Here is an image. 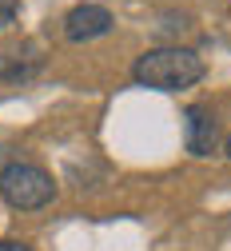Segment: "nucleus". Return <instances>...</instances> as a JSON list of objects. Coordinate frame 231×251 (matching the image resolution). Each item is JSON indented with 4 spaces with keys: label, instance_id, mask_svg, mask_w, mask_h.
Here are the masks:
<instances>
[{
    "label": "nucleus",
    "instance_id": "1",
    "mask_svg": "<svg viewBox=\"0 0 231 251\" xmlns=\"http://www.w3.org/2000/svg\"><path fill=\"white\" fill-rule=\"evenodd\" d=\"M204 56L191 52V48H152L136 60V68H131V76H136V84L144 88H159V92H180V88H191L204 80Z\"/></svg>",
    "mask_w": 231,
    "mask_h": 251
},
{
    "label": "nucleus",
    "instance_id": "2",
    "mask_svg": "<svg viewBox=\"0 0 231 251\" xmlns=\"http://www.w3.org/2000/svg\"><path fill=\"white\" fill-rule=\"evenodd\" d=\"M0 196H4L16 211H36V207L52 203L56 183L36 164H8L4 172H0Z\"/></svg>",
    "mask_w": 231,
    "mask_h": 251
},
{
    "label": "nucleus",
    "instance_id": "3",
    "mask_svg": "<svg viewBox=\"0 0 231 251\" xmlns=\"http://www.w3.org/2000/svg\"><path fill=\"white\" fill-rule=\"evenodd\" d=\"M183 140H187V151L191 155H211L215 151V140H219L215 112L204 108V104H191L183 112Z\"/></svg>",
    "mask_w": 231,
    "mask_h": 251
},
{
    "label": "nucleus",
    "instance_id": "4",
    "mask_svg": "<svg viewBox=\"0 0 231 251\" xmlns=\"http://www.w3.org/2000/svg\"><path fill=\"white\" fill-rule=\"evenodd\" d=\"M112 12L100 8V4H80L64 16V36L72 44H84V40H96V36H108L112 32Z\"/></svg>",
    "mask_w": 231,
    "mask_h": 251
},
{
    "label": "nucleus",
    "instance_id": "5",
    "mask_svg": "<svg viewBox=\"0 0 231 251\" xmlns=\"http://www.w3.org/2000/svg\"><path fill=\"white\" fill-rule=\"evenodd\" d=\"M20 12V0H0V28H8Z\"/></svg>",
    "mask_w": 231,
    "mask_h": 251
},
{
    "label": "nucleus",
    "instance_id": "6",
    "mask_svg": "<svg viewBox=\"0 0 231 251\" xmlns=\"http://www.w3.org/2000/svg\"><path fill=\"white\" fill-rule=\"evenodd\" d=\"M0 251H32L28 243H16V239H0Z\"/></svg>",
    "mask_w": 231,
    "mask_h": 251
},
{
    "label": "nucleus",
    "instance_id": "7",
    "mask_svg": "<svg viewBox=\"0 0 231 251\" xmlns=\"http://www.w3.org/2000/svg\"><path fill=\"white\" fill-rule=\"evenodd\" d=\"M227 160H231V136H227Z\"/></svg>",
    "mask_w": 231,
    "mask_h": 251
}]
</instances>
